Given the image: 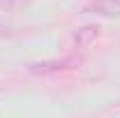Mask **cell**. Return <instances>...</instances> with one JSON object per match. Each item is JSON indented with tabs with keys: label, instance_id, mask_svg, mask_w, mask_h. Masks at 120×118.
<instances>
[{
	"label": "cell",
	"instance_id": "3957f363",
	"mask_svg": "<svg viewBox=\"0 0 120 118\" xmlns=\"http://www.w3.org/2000/svg\"><path fill=\"white\" fill-rule=\"evenodd\" d=\"M74 63L72 60H62V63H37V65H30V72L35 74H49V72H60V70H69Z\"/></svg>",
	"mask_w": 120,
	"mask_h": 118
},
{
	"label": "cell",
	"instance_id": "7a4b0ae2",
	"mask_svg": "<svg viewBox=\"0 0 120 118\" xmlns=\"http://www.w3.org/2000/svg\"><path fill=\"white\" fill-rule=\"evenodd\" d=\"M97 37H99V26H83V28H79L72 35V42L79 49H86L92 42H97Z\"/></svg>",
	"mask_w": 120,
	"mask_h": 118
},
{
	"label": "cell",
	"instance_id": "6da1fadb",
	"mask_svg": "<svg viewBox=\"0 0 120 118\" xmlns=\"http://www.w3.org/2000/svg\"><path fill=\"white\" fill-rule=\"evenodd\" d=\"M86 14H97L104 19H118L120 16V0H92L83 9Z\"/></svg>",
	"mask_w": 120,
	"mask_h": 118
},
{
	"label": "cell",
	"instance_id": "277c9868",
	"mask_svg": "<svg viewBox=\"0 0 120 118\" xmlns=\"http://www.w3.org/2000/svg\"><path fill=\"white\" fill-rule=\"evenodd\" d=\"M28 0H0V7H5V9H14V7H21V5H26Z\"/></svg>",
	"mask_w": 120,
	"mask_h": 118
}]
</instances>
